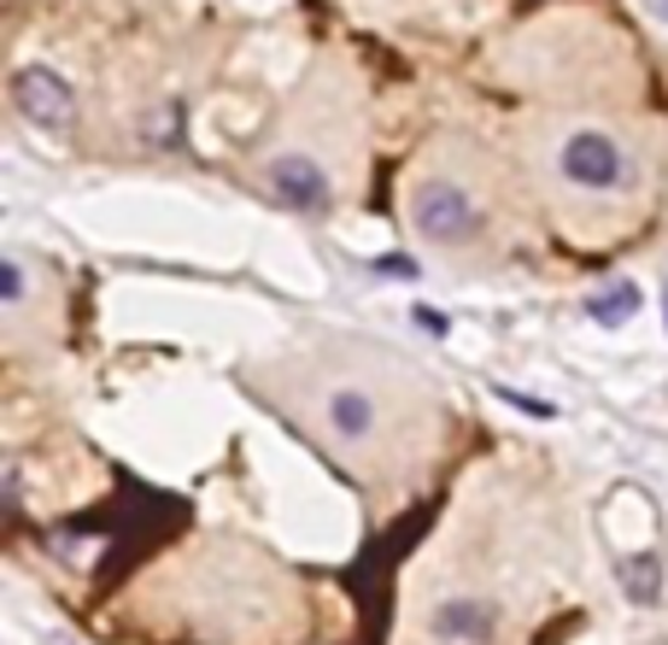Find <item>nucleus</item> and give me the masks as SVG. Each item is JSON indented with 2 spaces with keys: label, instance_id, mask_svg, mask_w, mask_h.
I'll return each mask as SVG.
<instances>
[{
  "label": "nucleus",
  "instance_id": "7ed1b4c3",
  "mask_svg": "<svg viewBox=\"0 0 668 645\" xmlns=\"http://www.w3.org/2000/svg\"><path fill=\"white\" fill-rule=\"evenodd\" d=\"M563 177L580 182V189H615V182H622V147L598 129L575 135V142L563 147Z\"/></svg>",
  "mask_w": 668,
  "mask_h": 645
},
{
  "label": "nucleus",
  "instance_id": "0eeeda50",
  "mask_svg": "<svg viewBox=\"0 0 668 645\" xmlns=\"http://www.w3.org/2000/svg\"><path fill=\"white\" fill-rule=\"evenodd\" d=\"M587 312H592V322H627L633 312H639V287L633 282L598 287V294H587Z\"/></svg>",
  "mask_w": 668,
  "mask_h": 645
},
{
  "label": "nucleus",
  "instance_id": "423d86ee",
  "mask_svg": "<svg viewBox=\"0 0 668 645\" xmlns=\"http://www.w3.org/2000/svg\"><path fill=\"white\" fill-rule=\"evenodd\" d=\"M329 429H335L340 440H364V434L375 429V405H370L364 394H352V387H347V394H335V399H329Z\"/></svg>",
  "mask_w": 668,
  "mask_h": 645
},
{
  "label": "nucleus",
  "instance_id": "39448f33",
  "mask_svg": "<svg viewBox=\"0 0 668 645\" xmlns=\"http://www.w3.org/2000/svg\"><path fill=\"white\" fill-rule=\"evenodd\" d=\"M270 189H276V200L294 206V212H322L329 206V177H322V165L299 159V152H287V159L270 165Z\"/></svg>",
  "mask_w": 668,
  "mask_h": 645
},
{
  "label": "nucleus",
  "instance_id": "20e7f679",
  "mask_svg": "<svg viewBox=\"0 0 668 645\" xmlns=\"http://www.w3.org/2000/svg\"><path fill=\"white\" fill-rule=\"evenodd\" d=\"M428 634L440 645H487L499 634V610L487 599H445V604H434V616H428Z\"/></svg>",
  "mask_w": 668,
  "mask_h": 645
},
{
  "label": "nucleus",
  "instance_id": "6e6552de",
  "mask_svg": "<svg viewBox=\"0 0 668 645\" xmlns=\"http://www.w3.org/2000/svg\"><path fill=\"white\" fill-rule=\"evenodd\" d=\"M370 270H375V276H393V282H410V276H417V264H410L405 252H387V259H375Z\"/></svg>",
  "mask_w": 668,
  "mask_h": 645
},
{
  "label": "nucleus",
  "instance_id": "f257e3e1",
  "mask_svg": "<svg viewBox=\"0 0 668 645\" xmlns=\"http://www.w3.org/2000/svg\"><path fill=\"white\" fill-rule=\"evenodd\" d=\"M410 217H417V229L428 241H464L482 212H475V200L457 182H422L417 200H410Z\"/></svg>",
  "mask_w": 668,
  "mask_h": 645
},
{
  "label": "nucleus",
  "instance_id": "1a4fd4ad",
  "mask_svg": "<svg viewBox=\"0 0 668 645\" xmlns=\"http://www.w3.org/2000/svg\"><path fill=\"white\" fill-rule=\"evenodd\" d=\"M627 587H633V599H639V604H650V599H657V569H627Z\"/></svg>",
  "mask_w": 668,
  "mask_h": 645
},
{
  "label": "nucleus",
  "instance_id": "f03ea898",
  "mask_svg": "<svg viewBox=\"0 0 668 645\" xmlns=\"http://www.w3.org/2000/svg\"><path fill=\"white\" fill-rule=\"evenodd\" d=\"M12 100H19V112L42 129H71V117H77L71 89H65L54 71H42V65H30V71L12 77Z\"/></svg>",
  "mask_w": 668,
  "mask_h": 645
},
{
  "label": "nucleus",
  "instance_id": "f8f14e48",
  "mask_svg": "<svg viewBox=\"0 0 668 645\" xmlns=\"http://www.w3.org/2000/svg\"><path fill=\"white\" fill-rule=\"evenodd\" d=\"M650 12H657V19H668V0H650Z\"/></svg>",
  "mask_w": 668,
  "mask_h": 645
},
{
  "label": "nucleus",
  "instance_id": "9b49d317",
  "mask_svg": "<svg viewBox=\"0 0 668 645\" xmlns=\"http://www.w3.org/2000/svg\"><path fill=\"white\" fill-rule=\"evenodd\" d=\"M417 322H422L428 335H445V329H452V322H445V317L434 312V305H417Z\"/></svg>",
  "mask_w": 668,
  "mask_h": 645
},
{
  "label": "nucleus",
  "instance_id": "9d476101",
  "mask_svg": "<svg viewBox=\"0 0 668 645\" xmlns=\"http://www.w3.org/2000/svg\"><path fill=\"white\" fill-rule=\"evenodd\" d=\"M0 294H7V305H12V299H19V294H24V270H19V264H12V259H7V264H0Z\"/></svg>",
  "mask_w": 668,
  "mask_h": 645
}]
</instances>
